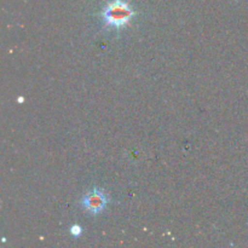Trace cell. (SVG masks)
<instances>
[{
  "instance_id": "1",
  "label": "cell",
  "mask_w": 248,
  "mask_h": 248,
  "mask_svg": "<svg viewBox=\"0 0 248 248\" xmlns=\"http://www.w3.org/2000/svg\"><path fill=\"white\" fill-rule=\"evenodd\" d=\"M133 15L135 11L127 2L123 0H113L104 6L102 11V18L106 26L119 29L127 26Z\"/></svg>"
},
{
  "instance_id": "2",
  "label": "cell",
  "mask_w": 248,
  "mask_h": 248,
  "mask_svg": "<svg viewBox=\"0 0 248 248\" xmlns=\"http://www.w3.org/2000/svg\"><path fill=\"white\" fill-rule=\"evenodd\" d=\"M108 203V198L102 190L94 189V190L87 193L84 198L81 199V205L85 210L91 215H98Z\"/></svg>"
},
{
  "instance_id": "3",
  "label": "cell",
  "mask_w": 248,
  "mask_h": 248,
  "mask_svg": "<svg viewBox=\"0 0 248 248\" xmlns=\"http://www.w3.org/2000/svg\"><path fill=\"white\" fill-rule=\"evenodd\" d=\"M69 232L73 236L78 237V236H80V234H81V227H79V225H73V227L70 228Z\"/></svg>"
}]
</instances>
